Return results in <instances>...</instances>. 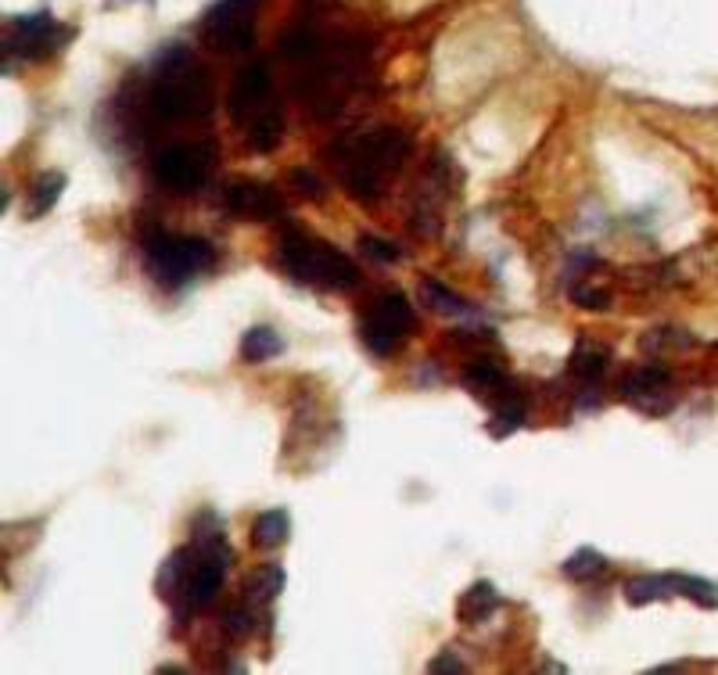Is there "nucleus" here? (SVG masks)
Returning a JSON list of instances; mask_svg holds the SVG:
<instances>
[{
	"label": "nucleus",
	"instance_id": "9d476101",
	"mask_svg": "<svg viewBox=\"0 0 718 675\" xmlns=\"http://www.w3.org/2000/svg\"><path fill=\"white\" fill-rule=\"evenodd\" d=\"M621 399L647 417H665L675 407L672 374L658 363H640L621 377Z\"/></svg>",
	"mask_w": 718,
	"mask_h": 675
},
{
	"label": "nucleus",
	"instance_id": "4468645a",
	"mask_svg": "<svg viewBox=\"0 0 718 675\" xmlns=\"http://www.w3.org/2000/svg\"><path fill=\"white\" fill-rule=\"evenodd\" d=\"M291 539V514L284 507L263 510L259 518L252 521V546L259 550H280Z\"/></svg>",
	"mask_w": 718,
	"mask_h": 675
},
{
	"label": "nucleus",
	"instance_id": "f03ea898",
	"mask_svg": "<svg viewBox=\"0 0 718 675\" xmlns=\"http://www.w3.org/2000/svg\"><path fill=\"white\" fill-rule=\"evenodd\" d=\"M147 104L158 119L166 123H180V119H206L212 112V84L209 73L187 54L180 44H169L162 51L155 65L152 93Z\"/></svg>",
	"mask_w": 718,
	"mask_h": 675
},
{
	"label": "nucleus",
	"instance_id": "9b49d317",
	"mask_svg": "<svg viewBox=\"0 0 718 675\" xmlns=\"http://www.w3.org/2000/svg\"><path fill=\"white\" fill-rule=\"evenodd\" d=\"M223 209L230 215H238V220H252V223H269L288 215L277 187L259 180H230L223 187Z\"/></svg>",
	"mask_w": 718,
	"mask_h": 675
},
{
	"label": "nucleus",
	"instance_id": "ddd939ff",
	"mask_svg": "<svg viewBox=\"0 0 718 675\" xmlns=\"http://www.w3.org/2000/svg\"><path fill=\"white\" fill-rule=\"evenodd\" d=\"M499 611V593H496V586L493 583H474V586H467L464 589V597H460V604H456V618L464 626H482V622H489V618Z\"/></svg>",
	"mask_w": 718,
	"mask_h": 675
},
{
	"label": "nucleus",
	"instance_id": "f3484780",
	"mask_svg": "<svg viewBox=\"0 0 718 675\" xmlns=\"http://www.w3.org/2000/svg\"><path fill=\"white\" fill-rule=\"evenodd\" d=\"M284 353V338L277 328H266V323H255L245 334H241V359L245 363H266Z\"/></svg>",
	"mask_w": 718,
	"mask_h": 675
},
{
	"label": "nucleus",
	"instance_id": "423d86ee",
	"mask_svg": "<svg viewBox=\"0 0 718 675\" xmlns=\"http://www.w3.org/2000/svg\"><path fill=\"white\" fill-rule=\"evenodd\" d=\"M201 36L220 54H238L255 44V0H220L201 19Z\"/></svg>",
	"mask_w": 718,
	"mask_h": 675
},
{
	"label": "nucleus",
	"instance_id": "4be33fe9",
	"mask_svg": "<svg viewBox=\"0 0 718 675\" xmlns=\"http://www.w3.org/2000/svg\"><path fill=\"white\" fill-rule=\"evenodd\" d=\"M672 586H675V597H686L689 604L708 607V611H715V607H718V583H711V578L672 572Z\"/></svg>",
	"mask_w": 718,
	"mask_h": 675
},
{
	"label": "nucleus",
	"instance_id": "6ab92c4d",
	"mask_svg": "<svg viewBox=\"0 0 718 675\" xmlns=\"http://www.w3.org/2000/svg\"><path fill=\"white\" fill-rule=\"evenodd\" d=\"M62 191H65V173H58V169L40 173L36 184H33V191H30V209H25V215H30V220L47 215L54 206H58Z\"/></svg>",
	"mask_w": 718,
	"mask_h": 675
},
{
	"label": "nucleus",
	"instance_id": "412c9836",
	"mask_svg": "<svg viewBox=\"0 0 718 675\" xmlns=\"http://www.w3.org/2000/svg\"><path fill=\"white\" fill-rule=\"evenodd\" d=\"M464 388L471 391V396L489 399V391L507 388V374H504V367H496L493 359H478L464 370Z\"/></svg>",
	"mask_w": 718,
	"mask_h": 675
},
{
	"label": "nucleus",
	"instance_id": "a211bd4d",
	"mask_svg": "<svg viewBox=\"0 0 718 675\" xmlns=\"http://www.w3.org/2000/svg\"><path fill=\"white\" fill-rule=\"evenodd\" d=\"M572 374L578 377V381H586V385H596L600 377L607 374V363H611V353L600 345H593V342H578L575 345V353H572Z\"/></svg>",
	"mask_w": 718,
	"mask_h": 675
},
{
	"label": "nucleus",
	"instance_id": "6e6552de",
	"mask_svg": "<svg viewBox=\"0 0 718 675\" xmlns=\"http://www.w3.org/2000/svg\"><path fill=\"white\" fill-rule=\"evenodd\" d=\"M277 104L274 93V76H269V65L263 58L248 62L245 69L234 76V84L227 90V115L238 130H248L255 119Z\"/></svg>",
	"mask_w": 718,
	"mask_h": 675
},
{
	"label": "nucleus",
	"instance_id": "2eb2a0df",
	"mask_svg": "<svg viewBox=\"0 0 718 675\" xmlns=\"http://www.w3.org/2000/svg\"><path fill=\"white\" fill-rule=\"evenodd\" d=\"M621 597H626L629 607H647V604H658V600H672L675 597V586H672V575H636L621 586Z\"/></svg>",
	"mask_w": 718,
	"mask_h": 675
},
{
	"label": "nucleus",
	"instance_id": "1a4fd4ad",
	"mask_svg": "<svg viewBox=\"0 0 718 675\" xmlns=\"http://www.w3.org/2000/svg\"><path fill=\"white\" fill-rule=\"evenodd\" d=\"M209 166H212L209 144H169L155 158V180L162 187H169L173 195H191L198 187H206Z\"/></svg>",
	"mask_w": 718,
	"mask_h": 675
},
{
	"label": "nucleus",
	"instance_id": "f8f14e48",
	"mask_svg": "<svg viewBox=\"0 0 718 675\" xmlns=\"http://www.w3.org/2000/svg\"><path fill=\"white\" fill-rule=\"evenodd\" d=\"M280 589H284V568L280 564H263V568H255L245 583H241V604H248L252 611L259 615V622H266L269 604L277 600Z\"/></svg>",
	"mask_w": 718,
	"mask_h": 675
},
{
	"label": "nucleus",
	"instance_id": "aec40b11",
	"mask_svg": "<svg viewBox=\"0 0 718 675\" xmlns=\"http://www.w3.org/2000/svg\"><path fill=\"white\" fill-rule=\"evenodd\" d=\"M524 417H528L524 399L518 396V391H510V396L499 399V407H496L493 421H489V435H493L496 442L510 439L513 431H521V428H524Z\"/></svg>",
	"mask_w": 718,
	"mask_h": 675
},
{
	"label": "nucleus",
	"instance_id": "bb28decb",
	"mask_svg": "<svg viewBox=\"0 0 718 675\" xmlns=\"http://www.w3.org/2000/svg\"><path fill=\"white\" fill-rule=\"evenodd\" d=\"M572 299L582 309H607V306H611V295L600 291V288H586V285H575L572 288Z\"/></svg>",
	"mask_w": 718,
	"mask_h": 675
},
{
	"label": "nucleus",
	"instance_id": "a878e982",
	"mask_svg": "<svg viewBox=\"0 0 718 675\" xmlns=\"http://www.w3.org/2000/svg\"><path fill=\"white\" fill-rule=\"evenodd\" d=\"M288 180H291V187L302 198H309V201H320L323 198V191H328V184H323L313 169H291L288 173Z\"/></svg>",
	"mask_w": 718,
	"mask_h": 675
},
{
	"label": "nucleus",
	"instance_id": "0eeeda50",
	"mask_svg": "<svg viewBox=\"0 0 718 675\" xmlns=\"http://www.w3.org/2000/svg\"><path fill=\"white\" fill-rule=\"evenodd\" d=\"M69 40H73V30L54 22L51 11H30V15H15L8 22L4 51H8V58L15 54V58H25V62H40V58H51L54 51H62Z\"/></svg>",
	"mask_w": 718,
	"mask_h": 675
},
{
	"label": "nucleus",
	"instance_id": "f257e3e1",
	"mask_svg": "<svg viewBox=\"0 0 718 675\" xmlns=\"http://www.w3.org/2000/svg\"><path fill=\"white\" fill-rule=\"evenodd\" d=\"M406 155H410V137L396 126L352 133V137H342L334 144L338 180L356 201L374 206L382 198L385 184L402 169Z\"/></svg>",
	"mask_w": 718,
	"mask_h": 675
},
{
	"label": "nucleus",
	"instance_id": "cd10ccee",
	"mask_svg": "<svg viewBox=\"0 0 718 675\" xmlns=\"http://www.w3.org/2000/svg\"><path fill=\"white\" fill-rule=\"evenodd\" d=\"M428 672H435V675H439V672H467V665H464V661H460L453 651H442V654L428 665Z\"/></svg>",
	"mask_w": 718,
	"mask_h": 675
},
{
	"label": "nucleus",
	"instance_id": "c85d7f7f",
	"mask_svg": "<svg viewBox=\"0 0 718 675\" xmlns=\"http://www.w3.org/2000/svg\"><path fill=\"white\" fill-rule=\"evenodd\" d=\"M144 4H155V0H144Z\"/></svg>",
	"mask_w": 718,
	"mask_h": 675
},
{
	"label": "nucleus",
	"instance_id": "dca6fc26",
	"mask_svg": "<svg viewBox=\"0 0 718 675\" xmlns=\"http://www.w3.org/2000/svg\"><path fill=\"white\" fill-rule=\"evenodd\" d=\"M607 572H611V561L593 546H578L572 557L561 564V575L567 583H596V578H604Z\"/></svg>",
	"mask_w": 718,
	"mask_h": 675
},
{
	"label": "nucleus",
	"instance_id": "20e7f679",
	"mask_svg": "<svg viewBox=\"0 0 718 675\" xmlns=\"http://www.w3.org/2000/svg\"><path fill=\"white\" fill-rule=\"evenodd\" d=\"M212 259H216V248L206 237L169 234V231H155L144 237V269L152 274L155 285L166 291L184 288L187 280L206 274Z\"/></svg>",
	"mask_w": 718,
	"mask_h": 675
},
{
	"label": "nucleus",
	"instance_id": "393cba45",
	"mask_svg": "<svg viewBox=\"0 0 718 675\" xmlns=\"http://www.w3.org/2000/svg\"><path fill=\"white\" fill-rule=\"evenodd\" d=\"M360 252L367 255V259H374V263H399L402 259L399 245H391V241L374 237V234H363L360 237Z\"/></svg>",
	"mask_w": 718,
	"mask_h": 675
},
{
	"label": "nucleus",
	"instance_id": "5701e85b",
	"mask_svg": "<svg viewBox=\"0 0 718 675\" xmlns=\"http://www.w3.org/2000/svg\"><path fill=\"white\" fill-rule=\"evenodd\" d=\"M280 54L288 62H317V54H320V40L313 30H302V25H295V30H288L280 36Z\"/></svg>",
	"mask_w": 718,
	"mask_h": 675
},
{
	"label": "nucleus",
	"instance_id": "39448f33",
	"mask_svg": "<svg viewBox=\"0 0 718 675\" xmlns=\"http://www.w3.org/2000/svg\"><path fill=\"white\" fill-rule=\"evenodd\" d=\"M413 323H417L413 302L406 299L402 291H388V295H377V299L367 306V313H363V320H360V338L374 356L388 359L406 345Z\"/></svg>",
	"mask_w": 718,
	"mask_h": 675
},
{
	"label": "nucleus",
	"instance_id": "b1692460",
	"mask_svg": "<svg viewBox=\"0 0 718 675\" xmlns=\"http://www.w3.org/2000/svg\"><path fill=\"white\" fill-rule=\"evenodd\" d=\"M424 295H428V302L435 306L439 313H445V317H471V306L460 299L453 288H445L442 280H435V277L424 280Z\"/></svg>",
	"mask_w": 718,
	"mask_h": 675
},
{
	"label": "nucleus",
	"instance_id": "7ed1b4c3",
	"mask_svg": "<svg viewBox=\"0 0 718 675\" xmlns=\"http://www.w3.org/2000/svg\"><path fill=\"white\" fill-rule=\"evenodd\" d=\"M277 263L295 285L320 288V291H349L360 285V269L342 248L328 245L313 234L284 226L277 237Z\"/></svg>",
	"mask_w": 718,
	"mask_h": 675
}]
</instances>
